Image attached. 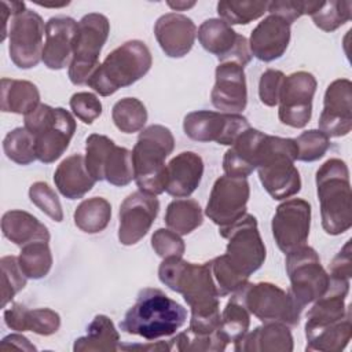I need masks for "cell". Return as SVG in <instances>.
<instances>
[{
	"mask_svg": "<svg viewBox=\"0 0 352 352\" xmlns=\"http://www.w3.org/2000/svg\"><path fill=\"white\" fill-rule=\"evenodd\" d=\"M160 280L170 290L180 293L191 309L190 330L212 334L220 326L219 293L213 279L210 261L188 263L182 257H166L158 268Z\"/></svg>",
	"mask_w": 352,
	"mask_h": 352,
	"instance_id": "cell-1",
	"label": "cell"
},
{
	"mask_svg": "<svg viewBox=\"0 0 352 352\" xmlns=\"http://www.w3.org/2000/svg\"><path fill=\"white\" fill-rule=\"evenodd\" d=\"M186 319L187 311L183 305L160 289L146 287L139 292L136 302L126 311L120 329L146 340H157L175 334Z\"/></svg>",
	"mask_w": 352,
	"mask_h": 352,
	"instance_id": "cell-2",
	"label": "cell"
},
{
	"mask_svg": "<svg viewBox=\"0 0 352 352\" xmlns=\"http://www.w3.org/2000/svg\"><path fill=\"white\" fill-rule=\"evenodd\" d=\"M320 204L322 227L330 235H340L352 226L349 169L340 158L327 160L315 176Z\"/></svg>",
	"mask_w": 352,
	"mask_h": 352,
	"instance_id": "cell-3",
	"label": "cell"
},
{
	"mask_svg": "<svg viewBox=\"0 0 352 352\" xmlns=\"http://www.w3.org/2000/svg\"><path fill=\"white\" fill-rule=\"evenodd\" d=\"M297 154L294 139L264 136L256 169L263 187L274 199H286L300 192L301 179L294 166Z\"/></svg>",
	"mask_w": 352,
	"mask_h": 352,
	"instance_id": "cell-4",
	"label": "cell"
},
{
	"mask_svg": "<svg viewBox=\"0 0 352 352\" xmlns=\"http://www.w3.org/2000/svg\"><path fill=\"white\" fill-rule=\"evenodd\" d=\"M151 63V52L143 41H125L106 56L91 74L87 85L102 96H110L146 76Z\"/></svg>",
	"mask_w": 352,
	"mask_h": 352,
	"instance_id": "cell-5",
	"label": "cell"
},
{
	"mask_svg": "<svg viewBox=\"0 0 352 352\" xmlns=\"http://www.w3.org/2000/svg\"><path fill=\"white\" fill-rule=\"evenodd\" d=\"M175 148V138L164 125L144 128L132 150L135 180L140 191L158 195L165 191L166 157Z\"/></svg>",
	"mask_w": 352,
	"mask_h": 352,
	"instance_id": "cell-6",
	"label": "cell"
},
{
	"mask_svg": "<svg viewBox=\"0 0 352 352\" xmlns=\"http://www.w3.org/2000/svg\"><path fill=\"white\" fill-rule=\"evenodd\" d=\"M25 128L34 136L37 160L51 164L69 147L76 132V121L63 107L40 103L25 116Z\"/></svg>",
	"mask_w": 352,
	"mask_h": 352,
	"instance_id": "cell-7",
	"label": "cell"
},
{
	"mask_svg": "<svg viewBox=\"0 0 352 352\" xmlns=\"http://www.w3.org/2000/svg\"><path fill=\"white\" fill-rule=\"evenodd\" d=\"M231 296L241 301L249 314L254 315L263 323L276 322L294 327L300 322L301 309L290 293L274 283L248 282Z\"/></svg>",
	"mask_w": 352,
	"mask_h": 352,
	"instance_id": "cell-8",
	"label": "cell"
},
{
	"mask_svg": "<svg viewBox=\"0 0 352 352\" xmlns=\"http://www.w3.org/2000/svg\"><path fill=\"white\" fill-rule=\"evenodd\" d=\"M110 33L109 19L99 12L84 15L77 23L69 78L74 85L87 84L99 66V55Z\"/></svg>",
	"mask_w": 352,
	"mask_h": 352,
	"instance_id": "cell-9",
	"label": "cell"
},
{
	"mask_svg": "<svg viewBox=\"0 0 352 352\" xmlns=\"http://www.w3.org/2000/svg\"><path fill=\"white\" fill-rule=\"evenodd\" d=\"M286 272L290 279L289 293L301 311L322 297L330 283L316 250L307 245L286 253Z\"/></svg>",
	"mask_w": 352,
	"mask_h": 352,
	"instance_id": "cell-10",
	"label": "cell"
},
{
	"mask_svg": "<svg viewBox=\"0 0 352 352\" xmlns=\"http://www.w3.org/2000/svg\"><path fill=\"white\" fill-rule=\"evenodd\" d=\"M85 166L96 180L124 187L135 179L132 151L117 146L110 138L92 133L85 142Z\"/></svg>",
	"mask_w": 352,
	"mask_h": 352,
	"instance_id": "cell-11",
	"label": "cell"
},
{
	"mask_svg": "<svg viewBox=\"0 0 352 352\" xmlns=\"http://www.w3.org/2000/svg\"><path fill=\"white\" fill-rule=\"evenodd\" d=\"M220 235L228 239L226 260L241 275L249 278L264 264L265 246L253 214L246 213Z\"/></svg>",
	"mask_w": 352,
	"mask_h": 352,
	"instance_id": "cell-12",
	"label": "cell"
},
{
	"mask_svg": "<svg viewBox=\"0 0 352 352\" xmlns=\"http://www.w3.org/2000/svg\"><path fill=\"white\" fill-rule=\"evenodd\" d=\"M44 33V21L37 12L26 8L11 16L8 52L15 66L19 69H32L38 65L43 59Z\"/></svg>",
	"mask_w": 352,
	"mask_h": 352,
	"instance_id": "cell-13",
	"label": "cell"
},
{
	"mask_svg": "<svg viewBox=\"0 0 352 352\" xmlns=\"http://www.w3.org/2000/svg\"><path fill=\"white\" fill-rule=\"evenodd\" d=\"M249 195V183L243 177L224 175L214 182L205 214L219 226V234L230 228L246 214Z\"/></svg>",
	"mask_w": 352,
	"mask_h": 352,
	"instance_id": "cell-14",
	"label": "cell"
},
{
	"mask_svg": "<svg viewBox=\"0 0 352 352\" xmlns=\"http://www.w3.org/2000/svg\"><path fill=\"white\" fill-rule=\"evenodd\" d=\"M250 128L246 117L236 113H220L209 110L191 111L184 117V133L195 142H216L231 146Z\"/></svg>",
	"mask_w": 352,
	"mask_h": 352,
	"instance_id": "cell-15",
	"label": "cell"
},
{
	"mask_svg": "<svg viewBox=\"0 0 352 352\" xmlns=\"http://www.w3.org/2000/svg\"><path fill=\"white\" fill-rule=\"evenodd\" d=\"M316 85V78L308 72L285 76L278 102V117L282 124L292 128H304L309 122Z\"/></svg>",
	"mask_w": 352,
	"mask_h": 352,
	"instance_id": "cell-16",
	"label": "cell"
},
{
	"mask_svg": "<svg viewBox=\"0 0 352 352\" xmlns=\"http://www.w3.org/2000/svg\"><path fill=\"white\" fill-rule=\"evenodd\" d=\"M311 227V205L301 198L282 202L272 217L271 228L278 248L286 254L308 241Z\"/></svg>",
	"mask_w": 352,
	"mask_h": 352,
	"instance_id": "cell-17",
	"label": "cell"
},
{
	"mask_svg": "<svg viewBox=\"0 0 352 352\" xmlns=\"http://www.w3.org/2000/svg\"><path fill=\"white\" fill-rule=\"evenodd\" d=\"M197 36L204 50L216 55L220 63L235 62L243 67L252 60L248 38L238 34L220 18H210L202 22Z\"/></svg>",
	"mask_w": 352,
	"mask_h": 352,
	"instance_id": "cell-18",
	"label": "cell"
},
{
	"mask_svg": "<svg viewBox=\"0 0 352 352\" xmlns=\"http://www.w3.org/2000/svg\"><path fill=\"white\" fill-rule=\"evenodd\" d=\"M160 212V201L144 191L129 194L120 206L118 241L125 245L138 243L151 228Z\"/></svg>",
	"mask_w": 352,
	"mask_h": 352,
	"instance_id": "cell-19",
	"label": "cell"
},
{
	"mask_svg": "<svg viewBox=\"0 0 352 352\" xmlns=\"http://www.w3.org/2000/svg\"><path fill=\"white\" fill-rule=\"evenodd\" d=\"M352 129V82L338 78L329 84L323 110L319 117V131L329 138L345 136Z\"/></svg>",
	"mask_w": 352,
	"mask_h": 352,
	"instance_id": "cell-20",
	"label": "cell"
},
{
	"mask_svg": "<svg viewBox=\"0 0 352 352\" xmlns=\"http://www.w3.org/2000/svg\"><path fill=\"white\" fill-rule=\"evenodd\" d=\"M212 104L221 113H241L248 104L246 77L243 67L235 62H223L216 67Z\"/></svg>",
	"mask_w": 352,
	"mask_h": 352,
	"instance_id": "cell-21",
	"label": "cell"
},
{
	"mask_svg": "<svg viewBox=\"0 0 352 352\" xmlns=\"http://www.w3.org/2000/svg\"><path fill=\"white\" fill-rule=\"evenodd\" d=\"M154 34L165 55L169 58H183L194 45L197 26L191 18L183 14L168 12L157 19Z\"/></svg>",
	"mask_w": 352,
	"mask_h": 352,
	"instance_id": "cell-22",
	"label": "cell"
},
{
	"mask_svg": "<svg viewBox=\"0 0 352 352\" xmlns=\"http://www.w3.org/2000/svg\"><path fill=\"white\" fill-rule=\"evenodd\" d=\"M77 23L70 16H52L45 23V44L43 62L51 70H60L70 65Z\"/></svg>",
	"mask_w": 352,
	"mask_h": 352,
	"instance_id": "cell-23",
	"label": "cell"
},
{
	"mask_svg": "<svg viewBox=\"0 0 352 352\" xmlns=\"http://www.w3.org/2000/svg\"><path fill=\"white\" fill-rule=\"evenodd\" d=\"M290 41V25L270 14L253 30L249 40L252 55L263 62L279 59L287 50Z\"/></svg>",
	"mask_w": 352,
	"mask_h": 352,
	"instance_id": "cell-24",
	"label": "cell"
},
{
	"mask_svg": "<svg viewBox=\"0 0 352 352\" xmlns=\"http://www.w3.org/2000/svg\"><path fill=\"white\" fill-rule=\"evenodd\" d=\"M204 161L192 151H183L166 165L165 191L175 198L190 197L201 183Z\"/></svg>",
	"mask_w": 352,
	"mask_h": 352,
	"instance_id": "cell-25",
	"label": "cell"
},
{
	"mask_svg": "<svg viewBox=\"0 0 352 352\" xmlns=\"http://www.w3.org/2000/svg\"><path fill=\"white\" fill-rule=\"evenodd\" d=\"M265 133L254 128H248L231 147L226 151L223 158V169L227 176L246 179L258 162L260 146Z\"/></svg>",
	"mask_w": 352,
	"mask_h": 352,
	"instance_id": "cell-26",
	"label": "cell"
},
{
	"mask_svg": "<svg viewBox=\"0 0 352 352\" xmlns=\"http://www.w3.org/2000/svg\"><path fill=\"white\" fill-rule=\"evenodd\" d=\"M238 352H292L293 336L283 323H264L246 333L234 346Z\"/></svg>",
	"mask_w": 352,
	"mask_h": 352,
	"instance_id": "cell-27",
	"label": "cell"
},
{
	"mask_svg": "<svg viewBox=\"0 0 352 352\" xmlns=\"http://www.w3.org/2000/svg\"><path fill=\"white\" fill-rule=\"evenodd\" d=\"M6 324L15 331H33L40 336H51L59 330L60 316L50 308L28 309L19 302H14L4 311Z\"/></svg>",
	"mask_w": 352,
	"mask_h": 352,
	"instance_id": "cell-28",
	"label": "cell"
},
{
	"mask_svg": "<svg viewBox=\"0 0 352 352\" xmlns=\"http://www.w3.org/2000/svg\"><path fill=\"white\" fill-rule=\"evenodd\" d=\"M54 182L58 191L69 199L82 198L96 183L89 175L85 166V158L81 154H73L65 158L54 173Z\"/></svg>",
	"mask_w": 352,
	"mask_h": 352,
	"instance_id": "cell-29",
	"label": "cell"
},
{
	"mask_svg": "<svg viewBox=\"0 0 352 352\" xmlns=\"http://www.w3.org/2000/svg\"><path fill=\"white\" fill-rule=\"evenodd\" d=\"M3 235L16 246L36 241H50L48 228L33 214L25 210H8L1 217Z\"/></svg>",
	"mask_w": 352,
	"mask_h": 352,
	"instance_id": "cell-30",
	"label": "cell"
},
{
	"mask_svg": "<svg viewBox=\"0 0 352 352\" xmlns=\"http://www.w3.org/2000/svg\"><path fill=\"white\" fill-rule=\"evenodd\" d=\"M352 334L351 315L341 320L331 322L320 326H305L307 351H320V352H337L342 351Z\"/></svg>",
	"mask_w": 352,
	"mask_h": 352,
	"instance_id": "cell-31",
	"label": "cell"
},
{
	"mask_svg": "<svg viewBox=\"0 0 352 352\" xmlns=\"http://www.w3.org/2000/svg\"><path fill=\"white\" fill-rule=\"evenodd\" d=\"M120 349V334L106 315H96L87 327V336L74 341V352H114Z\"/></svg>",
	"mask_w": 352,
	"mask_h": 352,
	"instance_id": "cell-32",
	"label": "cell"
},
{
	"mask_svg": "<svg viewBox=\"0 0 352 352\" xmlns=\"http://www.w3.org/2000/svg\"><path fill=\"white\" fill-rule=\"evenodd\" d=\"M38 104L40 92L33 82L1 78V111L26 116Z\"/></svg>",
	"mask_w": 352,
	"mask_h": 352,
	"instance_id": "cell-33",
	"label": "cell"
},
{
	"mask_svg": "<svg viewBox=\"0 0 352 352\" xmlns=\"http://www.w3.org/2000/svg\"><path fill=\"white\" fill-rule=\"evenodd\" d=\"M204 221L201 205L195 199H175L165 212V223L169 230L179 235H187Z\"/></svg>",
	"mask_w": 352,
	"mask_h": 352,
	"instance_id": "cell-34",
	"label": "cell"
},
{
	"mask_svg": "<svg viewBox=\"0 0 352 352\" xmlns=\"http://www.w3.org/2000/svg\"><path fill=\"white\" fill-rule=\"evenodd\" d=\"M111 217V205L102 197L84 199L74 210V224L87 234L103 231Z\"/></svg>",
	"mask_w": 352,
	"mask_h": 352,
	"instance_id": "cell-35",
	"label": "cell"
},
{
	"mask_svg": "<svg viewBox=\"0 0 352 352\" xmlns=\"http://www.w3.org/2000/svg\"><path fill=\"white\" fill-rule=\"evenodd\" d=\"M18 261L28 278H44L52 267V254L48 242L36 241L22 246Z\"/></svg>",
	"mask_w": 352,
	"mask_h": 352,
	"instance_id": "cell-36",
	"label": "cell"
},
{
	"mask_svg": "<svg viewBox=\"0 0 352 352\" xmlns=\"http://www.w3.org/2000/svg\"><path fill=\"white\" fill-rule=\"evenodd\" d=\"M250 315L241 301L231 296L220 318L219 331L227 342L239 341L249 330Z\"/></svg>",
	"mask_w": 352,
	"mask_h": 352,
	"instance_id": "cell-37",
	"label": "cell"
},
{
	"mask_svg": "<svg viewBox=\"0 0 352 352\" xmlns=\"http://www.w3.org/2000/svg\"><path fill=\"white\" fill-rule=\"evenodd\" d=\"M111 118L121 132L133 133L143 129L147 121V110L139 99L124 98L113 106Z\"/></svg>",
	"mask_w": 352,
	"mask_h": 352,
	"instance_id": "cell-38",
	"label": "cell"
},
{
	"mask_svg": "<svg viewBox=\"0 0 352 352\" xmlns=\"http://www.w3.org/2000/svg\"><path fill=\"white\" fill-rule=\"evenodd\" d=\"M268 1L253 0H221L217 3V14L220 19L231 25H248L267 12Z\"/></svg>",
	"mask_w": 352,
	"mask_h": 352,
	"instance_id": "cell-39",
	"label": "cell"
},
{
	"mask_svg": "<svg viewBox=\"0 0 352 352\" xmlns=\"http://www.w3.org/2000/svg\"><path fill=\"white\" fill-rule=\"evenodd\" d=\"M3 150L7 158L18 165H29L37 160L34 136L25 126L15 128L6 135Z\"/></svg>",
	"mask_w": 352,
	"mask_h": 352,
	"instance_id": "cell-40",
	"label": "cell"
},
{
	"mask_svg": "<svg viewBox=\"0 0 352 352\" xmlns=\"http://www.w3.org/2000/svg\"><path fill=\"white\" fill-rule=\"evenodd\" d=\"M170 351H224L227 348V341L220 334L219 329L217 331L212 334H198L191 331L190 329L176 334L173 338L169 340Z\"/></svg>",
	"mask_w": 352,
	"mask_h": 352,
	"instance_id": "cell-41",
	"label": "cell"
},
{
	"mask_svg": "<svg viewBox=\"0 0 352 352\" xmlns=\"http://www.w3.org/2000/svg\"><path fill=\"white\" fill-rule=\"evenodd\" d=\"M352 1H322L320 7L311 14V18L320 30L334 32L352 16Z\"/></svg>",
	"mask_w": 352,
	"mask_h": 352,
	"instance_id": "cell-42",
	"label": "cell"
},
{
	"mask_svg": "<svg viewBox=\"0 0 352 352\" xmlns=\"http://www.w3.org/2000/svg\"><path fill=\"white\" fill-rule=\"evenodd\" d=\"M1 265V307L4 308L14 296L21 292L28 282V276L22 271L18 257L4 256L0 260Z\"/></svg>",
	"mask_w": 352,
	"mask_h": 352,
	"instance_id": "cell-43",
	"label": "cell"
},
{
	"mask_svg": "<svg viewBox=\"0 0 352 352\" xmlns=\"http://www.w3.org/2000/svg\"><path fill=\"white\" fill-rule=\"evenodd\" d=\"M213 279L217 287V293L220 297H226L228 294L239 290L245 283H248V278L236 272L226 260L224 254L214 257L210 260Z\"/></svg>",
	"mask_w": 352,
	"mask_h": 352,
	"instance_id": "cell-44",
	"label": "cell"
},
{
	"mask_svg": "<svg viewBox=\"0 0 352 352\" xmlns=\"http://www.w3.org/2000/svg\"><path fill=\"white\" fill-rule=\"evenodd\" d=\"M297 144V160L314 162L320 160L330 147V138L319 129H309L294 139Z\"/></svg>",
	"mask_w": 352,
	"mask_h": 352,
	"instance_id": "cell-45",
	"label": "cell"
},
{
	"mask_svg": "<svg viewBox=\"0 0 352 352\" xmlns=\"http://www.w3.org/2000/svg\"><path fill=\"white\" fill-rule=\"evenodd\" d=\"M30 201L54 221L63 220V210L60 201L55 191L45 182H36L29 188Z\"/></svg>",
	"mask_w": 352,
	"mask_h": 352,
	"instance_id": "cell-46",
	"label": "cell"
},
{
	"mask_svg": "<svg viewBox=\"0 0 352 352\" xmlns=\"http://www.w3.org/2000/svg\"><path fill=\"white\" fill-rule=\"evenodd\" d=\"M322 1H297V0H275L268 1L267 11L272 15H276L285 19L292 25L301 15H311L320 7Z\"/></svg>",
	"mask_w": 352,
	"mask_h": 352,
	"instance_id": "cell-47",
	"label": "cell"
},
{
	"mask_svg": "<svg viewBox=\"0 0 352 352\" xmlns=\"http://www.w3.org/2000/svg\"><path fill=\"white\" fill-rule=\"evenodd\" d=\"M151 248L154 252L162 257H182L186 250L184 241L172 230L158 228L151 235Z\"/></svg>",
	"mask_w": 352,
	"mask_h": 352,
	"instance_id": "cell-48",
	"label": "cell"
},
{
	"mask_svg": "<svg viewBox=\"0 0 352 352\" xmlns=\"http://www.w3.org/2000/svg\"><path fill=\"white\" fill-rule=\"evenodd\" d=\"M73 114L84 124H92L102 114V103L91 92H77L70 98Z\"/></svg>",
	"mask_w": 352,
	"mask_h": 352,
	"instance_id": "cell-49",
	"label": "cell"
},
{
	"mask_svg": "<svg viewBox=\"0 0 352 352\" xmlns=\"http://www.w3.org/2000/svg\"><path fill=\"white\" fill-rule=\"evenodd\" d=\"M285 74L280 70L267 69L258 81V98L263 104L274 107L279 102Z\"/></svg>",
	"mask_w": 352,
	"mask_h": 352,
	"instance_id": "cell-50",
	"label": "cell"
},
{
	"mask_svg": "<svg viewBox=\"0 0 352 352\" xmlns=\"http://www.w3.org/2000/svg\"><path fill=\"white\" fill-rule=\"evenodd\" d=\"M330 276L351 279L352 276V260H351V241H346L344 248L330 263Z\"/></svg>",
	"mask_w": 352,
	"mask_h": 352,
	"instance_id": "cell-51",
	"label": "cell"
},
{
	"mask_svg": "<svg viewBox=\"0 0 352 352\" xmlns=\"http://www.w3.org/2000/svg\"><path fill=\"white\" fill-rule=\"evenodd\" d=\"M0 348L3 351H8L11 348H18L22 351H36V346L21 334H8L1 340Z\"/></svg>",
	"mask_w": 352,
	"mask_h": 352,
	"instance_id": "cell-52",
	"label": "cell"
},
{
	"mask_svg": "<svg viewBox=\"0 0 352 352\" xmlns=\"http://www.w3.org/2000/svg\"><path fill=\"white\" fill-rule=\"evenodd\" d=\"M120 349L124 351H131V349H143V351H170V344L169 341H158V342H153L148 345H140V344H120Z\"/></svg>",
	"mask_w": 352,
	"mask_h": 352,
	"instance_id": "cell-53",
	"label": "cell"
},
{
	"mask_svg": "<svg viewBox=\"0 0 352 352\" xmlns=\"http://www.w3.org/2000/svg\"><path fill=\"white\" fill-rule=\"evenodd\" d=\"M172 10L175 11H184L187 8H191L195 6V1H168L166 3Z\"/></svg>",
	"mask_w": 352,
	"mask_h": 352,
	"instance_id": "cell-54",
	"label": "cell"
}]
</instances>
